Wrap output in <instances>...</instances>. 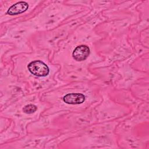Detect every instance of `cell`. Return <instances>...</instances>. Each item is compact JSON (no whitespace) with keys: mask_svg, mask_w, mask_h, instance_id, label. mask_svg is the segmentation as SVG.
Returning <instances> with one entry per match:
<instances>
[{"mask_svg":"<svg viewBox=\"0 0 149 149\" xmlns=\"http://www.w3.org/2000/svg\"><path fill=\"white\" fill-rule=\"evenodd\" d=\"M29 72L34 76L39 77H45L49 73L48 66L43 62L36 60L31 62L27 66Z\"/></svg>","mask_w":149,"mask_h":149,"instance_id":"obj_1","label":"cell"},{"mask_svg":"<svg viewBox=\"0 0 149 149\" xmlns=\"http://www.w3.org/2000/svg\"><path fill=\"white\" fill-rule=\"evenodd\" d=\"M90 52V48L87 45H80L74 49L72 56L76 61H83L88 58Z\"/></svg>","mask_w":149,"mask_h":149,"instance_id":"obj_2","label":"cell"},{"mask_svg":"<svg viewBox=\"0 0 149 149\" xmlns=\"http://www.w3.org/2000/svg\"><path fill=\"white\" fill-rule=\"evenodd\" d=\"M63 100L68 104H80L85 101V96L81 93H69L63 97Z\"/></svg>","mask_w":149,"mask_h":149,"instance_id":"obj_3","label":"cell"},{"mask_svg":"<svg viewBox=\"0 0 149 149\" xmlns=\"http://www.w3.org/2000/svg\"><path fill=\"white\" fill-rule=\"evenodd\" d=\"M29 8V5L24 1L18 2L11 6L7 11V14L9 15H16L26 11Z\"/></svg>","mask_w":149,"mask_h":149,"instance_id":"obj_4","label":"cell"},{"mask_svg":"<svg viewBox=\"0 0 149 149\" xmlns=\"http://www.w3.org/2000/svg\"><path fill=\"white\" fill-rule=\"evenodd\" d=\"M37 107L33 104H28L23 108V111L27 114H31L36 111Z\"/></svg>","mask_w":149,"mask_h":149,"instance_id":"obj_5","label":"cell"}]
</instances>
